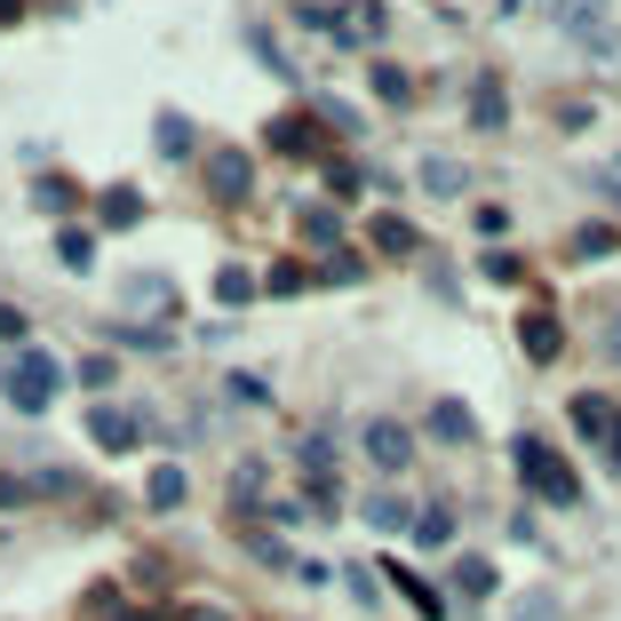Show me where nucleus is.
<instances>
[{"label": "nucleus", "mask_w": 621, "mask_h": 621, "mask_svg": "<svg viewBox=\"0 0 621 621\" xmlns=\"http://www.w3.org/2000/svg\"><path fill=\"white\" fill-rule=\"evenodd\" d=\"M574 423L590 431V438H606V431H613V406H606L598 391H581V399H574Z\"/></svg>", "instance_id": "nucleus-23"}, {"label": "nucleus", "mask_w": 621, "mask_h": 621, "mask_svg": "<svg viewBox=\"0 0 621 621\" xmlns=\"http://www.w3.org/2000/svg\"><path fill=\"white\" fill-rule=\"evenodd\" d=\"M558 24H566L590 56H613V48H621V41H613V24H606V0H558Z\"/></svg>", "instance_id": "nucleus-3"}, {"label": "nucleus", "mask_w": 621, "mask_h": 621, "mask_svg": "<svg viewBox=\"0 0 621 621\" xmlns=\"http://www.w3.org/2000/svg\"><path fill=\"white\" fill-rule=\"evenodd\" d=\"M455 590L462 598H494V566L487 558H455Z\"/></svg>", "instance_id": "nucleus-21"}, {"label": "nucleus", "mask_w": 621, "mask_h": 621, "mask_svg": "<svg viewBox=\"0 0 621 621\" xmlns=\"http://www.w3.org/2000/svg\"><path fill=\"white\" fill-rule=\"evenodd\" d=\"M255 287H263V280H255L248 263H224V271H216V303H231V310H248V303H255Z\"/></svg>", "instance_id": "nucleus-11"}, {"label": "nucleus", "mask_w": 621, "mask_h": 621, "mask_svg": "<svg viewBox=\"0 0 621 621\" xmlns=\"http://www.w3.org/2000/svg\"><path fill=\"white\" fill-rule=\"evenodd\" d=\"M128 303H135V310H167V280H144V271H135V280H128Z\"/></svg>", "instance_id": "nucleus-26"}, {"label": "nucleus", "mask_w": 621, "mask_h": 621, "mask_svg": "<svg viewBox=\"0 0 621 621\" xmlns=\"http://www.w3.org/2000/svg\"><path fill=\"white\" fill-rule=\"evenodd\" d=\"M431 438L462 446V438H470V406H462V399H438V406H431Z\"/></svg>", "instance_id": "nucleus-14"}, {"label": "nucleus", "mask_w": 621, "mask_h": 621, "mask_svg": "<svg viewBox=\"0 0 621 621\" xmlns=\"http://www.w3.org/2000/svg\"><path fill=\"white\" fill-rule=\"evenodd\" d=\"M32 199L56 216V207H73V184H64V176H41V184H32Z\"/></svg>", "instance_id": "nucleus-30"}, {"label": "nucleus", "mask_w": 621, "mask_h": 621, "mask_svg": "<svg viewBox=\"0 0 621 621\" xmlns=\"http://www.w3.org/2000/svg\"><path fill=\"white\" fill-rule=\"evenodd\" d=\"M606 455H613V470H621V423H613V438H606Z\"/></svg>", "instance_id": "nucleus-35"}, {"label": "nucleus", "mask_w": 621, "mask_h": 621, "mask_svg": "<svg viewBox=\"0 0 621 621\" xmlns=\"http://www.w3.org/2000/svg\"><path fill=\"white\" fill-rule=\"evenodd\" d=\"M56 391H64V367L48 351H17V367H9V406L17 414H41Z\"/></svg>", "instance_id": "nucleus-2"}, {"label": "nucleus", "mask_w": 621, "mask_h": 621, "mask_svg": "<svg viewBox=\"0 0 621 621\" xmlns=\"http://www.w3.org/2000/svg\"><path fill=\"white\" fill-rule=\"evenodd\" d=\"M152 144H160V160H192L199 135H192V120H184V112H160V120H152Z\"/></svg>", "instance_id": "nucleus-9"}, {"label": "nucleus", "mask_w": 621, "mask_h": 621, "mask_svg": "<svg viewBox=\"0 0 621 621\" xmlns=\"http://www.w3.org/2000/svg\"><path fill=\"white\" fill-rule=\"evenodd\" d=\"M303 280H310V271H303V263H271V271H263V287H271V295H295Z\"/></svg>", "instance_id": "nucleus-28"}, {"label": "nucleus", "mask_w": 621, "mask_h": 621, "mask_svg": "<svg viewBox=\"0 0 621 621\" xmlns=\"http://www.w3.org/2000/svg\"><path fill=\"white\" fill-rule=\"evenodd\" d=\"M310 144H319L310 120H280V128H271V152H310Z\"/></svg>", "instance_id": "nucleus-24"}, {"label": "nucleus", "mask_w": 621, "mask_h": 621, "mask_svg": "<svg viewBox=\"0 0 621 621\" xmlns=\"http://www.w3.org/2000/svg\"><path fill=\"white\" fill-rule=\"evenodd\" d=\"M374 96H383V103H406V96H414V80L399 73V64H374Z\"/></svg>", "instance_id": "nucleus-25"}, {"label": "nucleus", "mask_w": 621, "mask_h": 621, "mask_svg": "<svg viewBox=\"0 0 621 621\" xmlns=\"http://www.w3.org/2000/svg\"><path fill=\"white\" fill-rule=\"evenodd\" d=\"M391 581H399V598H406V606H414V613H423V621H438V613H446V598H438V590H431V581H414V574H406V566H399V558H391Z\"/></svg>", "instance_id": "nucleus-12"}, {"label": "nucleus", "mask_w": 621, "mask_h": 621, "mask_svg": "<svg viewBox=\"0 0 621 621\" xmlns=\"http://www.w3.org/2000/svg\"><path fill=\"white\" fill-rule=\"evenodd\" d=\"M367 239H374L383 255H414V248H423V231H414L406 216H374V224H367Z\"/></svg>", "instance_id": "nucleus-8"}, {"label": "nucleus", "mask_w": 621, "mask_h": 621, "mask_svg": "<svg viewBox=\"0 0 621 621\" xmlns=\"http://www.w3.org/2000/svg\"><path fill=\"white\" fill-rule=\"evenodd\" d=\"M367 455H374V470H406L414 438H406L399 423H367Z\"/></svg>", "instance_id": "nucleus-7"}, {"label": "nucleus", "mask_w": 621, "mask_h": 621, "mask_svg": "<svg viewBox=\"0 0 621 621\" xmlns=\"http://www.w3.org/2000/svg\"><path fill=\"white\" fill-rule=\"evenodd\" d=\"M470 120H478V128H502V120H510L502 80H478V88H470Z\"/></svg>", "instance_id": "nucleus-16"}, {"label": "nucleus", "mask_w": 621, "mask_h": 621, "mask_svg": "<svg viewBox=\"0 0 621 621\" xmlns=\"http://www.w3.org/2000/svg\"><path fill=\"white\" fill-rule=\"evenodd\" d=\"M518 342H526V359H558V342H566V327H558V310H526V319H518Z\"/></svg>", "instance_id": "nucleus-5"}, {"label": "nucleus", "mask_w": 621, "mask_h": 621, "mask_svg": "<svg viewBox=\"0 0 621 621\" xmlns=\"http://www.w3.org/2000/svg\"><path fill=\"white\" fill-rule=\"evenodd\" d=\"M96 216H103V224H112V231H128L135 216H144V192H135V184H112V192H103V199H96Z\"/></svg>", "instance_id": "nucleus-10"}, {"label": "nucleus", "mask_w": 621, "mask_h": 621, "mask_svg": "<svg viewBox=\"0 0 621 621\" xmlns=\"http://www.w3.org/2000/svg\"><path fill=\"white\" fill-rule=\"evenodd\" d=\"M303 239H310V248H335V239H342V216H335V207H303Z\"/></svg>", "instance_id": "nucleus-19"}, {"label": "nucleus", "mask_w": 621, "mask_h": 621, "mask_svg": "<svg viewBox=\"0 0 621 621\" xmlns=\"http://www.w3.org/2000/svg\"><path fill=\"white\" fill-rule=\"evenodd\" d=\"M56 263H64V271H88V263H96V239H88L80 224H64V231H56Z\"/></svg>", "instance_id": "nucleus-17"}, {"label": "nucleus", "mask_w": 621, "mask_h": 621, "mask_svg": "<svg viewBox=\"0 0 621 621\" xmlns=\"http://www.w3.org/2000/svg\"><path fill=\"white\" fill-rule=\"evenodd\" d=\"M112 374H120V359H80V391H112Z\"/></svg>", "instance_id": "nucleus-29"}, {"label": "nucleus", "mask_w": 621, "mask_h": 621, "mask_svg": "<svg viewBox=\"0 0 621 621\" xmlns=\"http://www.w3.org/2000/svg\"><path fill=\"white\" fill-rule=\"evenodd\" d=\"M184 621H224V613H216V606H192V613H184Z\"/></svg>", "instance_id": "nucleus-34"}, {"label": "nucleus", "mask_w": 621, "mask_h": 621, "mask_svg": "<svg viewBox=\"0 0 621 621\" xmlns=\"http://www.w3.org/2000/svg\"><path fill=\"white\" fill-rule=\"evenodd\" d=\"M367 526H374V534H399V526H414L406 494H374V502H367Z\"/></svg>", "instance_id": "nucleus-18"}, {"label": "nucleus", "mask_w": 621, "mask_h": 621, "mask_svg": "<svg viewBox=\"0 0 621 621\" xmlns=\"http://www.w3.org/2000/svg\"><path fill=\"white\" fill-rule=\"evenodd\" d=\"M207 192H216V199H248L255 192V167H248V152H207Z\"/></svg>", "instance_id": "nucleus-4"}, {"label": "nucleus", "mask_w": 621, "mask_h": 621, "mask_svg": "<svg viewBox=\"0 0 621 621\" xmlns=\"http://www.w3.org/2000/svg\"><path fill=\"white\" fill-rule=\"evenodd\" d=\"M88 431H96V446H103V455H128L144 423H135V414H120V406H96V414H88Z\"/></svg>", "instance_id": "nucleus-6"}, {"label": "nucleus", "mask_w": 621, "mask_h": 621, "mask_svg": "<svg viewBox=\"0 0 621 621\" xmlns=\"http://www.w3.org/2000/svg\"><path fill=\"white\" fill-rule=\"evenodd\" d=\"M462 184H470V167H462V160H423V192L462 199Z\"/></svg>", "instance_id": "nucleus-13"}, {"label": "nucleus", "mask_w": 621, "mask_h": 621, "mask_svg": "<svg viewBox=\"0 0 621 621\" xmlns=\"http://www.w3.org/2000/svg\"><path fill=\"white\" fill-rule=\"evenodd\" d=\"M502 9H526V0H502Z\"/></svg>", "instance_id": "nucleus-36"}, {"label": "nucleus", "mask_w": 621, "mask_h": 621, "mask_svg": "<svg viewBox=\"0 0 621 621\" xmlns=\"http://www.w3.org/2000/svg\"><path fill=\"white\" fill-rule=\"evenodd\" d=\"M184 494H192V487H184V470H176V462H160V470H152V487H144L152 510H184Z\"/></svg>", "instance_id": "nucleus-15"}, {"label": "nucleus", "mask_w": 621, "mask_h": 621, "mask_svg": "<svg viewBox=\"0 0 621 621\" xmlns=\"http://www.w3.org/2000/svg\"><path fill=\"white\" fill-rule=\"evenodd\" d=\"M613 248H621L613 224H581V231H574V255H581V263H598V255H613Z\"/></svg>", "instance_id": "nucleus-20"}, {"label": "nucleus", "mask_w": 621, "mask_h": 621, "mask_svg": "<svg viewBox=\"0 0 621 621\" xmlns=\"http://www.w3.org/2000/svg\"><path fill=\"white\" fill-rule=\"evenodd\" d=\"M518 621H566V606L549 590H526V598H518Z\"/></svg>", "instance_id": "nucleus-27"}, {"label": "nucleus", "mask_w": 621, "mask_h": 621, "mask_svg": "<svg viewBox=\"0 0 621 621\" xmlns=\"http://www.w3.org/2000/svg\"><path fill=\"white\" fill-rule=\"evenodd\" d=\"M24 17V0H0V24H17Z\"/></svg>", "instance_id": "nucleus-33"}, {"label": "nucleus", "mask_w": 621, "mask_h": 621, "mask_svg": "<svg viewBox=\"0 0 621 621\" xmlns=\"http://www.w3.org/2000/svg\"><path fill=\"white\" fill-rule=\"evenodd\" d=\"M0 335H9V342H24V310H0Z\"/></svg>", "instance_id": "nucleus-32"}, {"label": "nucleus", "mask_w": 621, "mask_h": 621, "mask_svg": "<svg viewBox=\"0 0 621 621\" xmlns=\"http://www.w3.org/2000/svg\"><path fill=\"white\" fill-rule=\"evenodd\" d=\"M518 478H526V487L542 494V502H581V478H574V462L566 455H549L542 438H518Z\"/></svg>", "instance_id": "nucleus-1"}, {"label": "nucleus", "mask_w": 621, "mask_h": 621, "mask_svg": "<svg viewBox=\"0 0 621 621\" xmlns=\"http://www.w3.org/2000/svg\"><path fill=\"white\" fill-rule=\"evenodd\" d=\"M446 534H455V510H446V502H431L423 518H414V542H423V549H438Z\"/></svg>", "instance_id": "nucleus-22"}, {"label": "nucleus", "mask_w": 621, "mask_h": 621, "mask_svg": "<svg viewBox=\"0 0 621 621\" xmlns=\"http://www.w3.org/2000/svg\"><path fill=\"white\" fill-rule=\"evenodd\" d=\"M303 462H310V478H327L335 470V438H303Z\"/></svg>", "instance_id": "nucleus-31"}]
</instances>
